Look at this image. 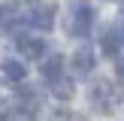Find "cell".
I'll return each instance as SVG.
<instances>
[{
	"instance_id": "6da1fadb",
	"label": "cell",
	"mask_w": 124,
	"mask_h": 121,
	"mask_svg": "<svg viewBox=\"0 0 124 121\" xmlns=\"http://www.w3.org/2000/svg\"><path fill=\"white\" fill-rule=\"evenodd\" d=\"M88 97L100 112H112V106H118V100H121V91L109 82H97V85H91Z\"/></svg>"
},
{
	"instance_id": "7a4b0ae2",
	"label": "cell",
	"mask_w": 124,
	"mask_h": 121,
	"mask_svg": "<svg viewBox=\"0 0 124 121\" xmlns=\"http://www.w3.org/2000/svg\"><path fill=\"white\" fill-rule=\"evenodd\" d=\"M91 24H94V9H91L88 3H82V0H79V3L73 6L70 33H73V36H88V33H91Z\"/></svg>"
},
{
	"instance_id": "3957f363",
	"label": "cell",
	"mask_w": 124,
	"mask_h": 121,
	"mask_svg": "<svg viewBox=\"0 0 124 121\" xmlns=\"http://www.w3.org/2000/svg\"><path fill=\"white\" fill-rule=\"evenodd\" d=\"M18 52L27 60H39L46 52V42H42V36H18Z\"/></svg>"
},
{
	"instance_id": "277c9868",
	"label": "cell",
	"mask_w": 124,
	"mask_h": 121,
	"mask_svg": "<svg viewBox=\"0 0 124 121\" xmlns=\"http://www.w3.org/2000/svg\"><path fill=\"white\" fill-rule=\"evenodd\" d=\"M27 24H33V27H39V30H52L54 6H33V9L27 12Z\"/></svg>"
},
{
	"instance_id": "5b68a950",
	"label": "cell",
	"mask_w": 124,
	"mask_h": 121,
	"mask_svg": "<svg viewBox=\"0 0 124 121\" xmlns=\"http://www.w3.org/2000/svg\"><path fill=\"white\" fill-rule=\"evenodd\" d=\"M61 73H64V58H61V54H52L48 60H42V79H46V82L54 85L58 79H64Z\"/></svg>"
},
{
	"instance_id": "8992f818",
	"label": "cell",
	"mask_w": 124,
	"mask_h": 121,
	"mask_svg": "<svg viewBox=\"0 0 124 121\" xmlns=\"http://www.w3.org/2000/svg\"><path fill=\"white\" fill-rule=\"evenodd\" d=\"M118 45H121L118 30H115V27H106V30H103V36H100V48H103V54L115 58V54H118Z\"/></svg>"
},
{
	"instance_id": "52a82bcc",
	"label": "cell",
	"mask_w": 124,
	"mask_h": 121,
	"mask_svg": "<svg viewBox=\"0 0 124 121\" xmlns=\"http://www.w3.org/2000/svg\"><path fill=\"white\" fill-rule=\"evenodd\" d=\"M73 67H76V73H91L94 70V52H91L88 45H82L73 54Z\"/></svg>"
},
{
	"instance_id": "ba28073f",
	"label": "cell",
	"mask_w": 124,
	"mask_h": 121,
	"mask_svg": "<svg viewBox=\"0 0 124 121\" xmlns=\"http://www.w3.org/2000/svg\"><path fill=\"white\" fill-rule=\"evenodd\" d=\"M0 70H3V76H6V79H12V82H21V79L27 76V70H24L21 60H9V58L0 64Z\"/></svg>"
},
{
	"instance_id": "9c48e42d",
	"label": "cell",
	"mask_w": 124,
	"mask_h": 121,
	"mask_svg": "<svg viewBox=\"0 0 124 121\" xmlns=\"http://www.w3.org/2000/svg\"><path fill=\"white\" fill-rule=\"evenodd\" d=\"M52 94L58 97V100H70V97L76 94V88H73V82H70V79H58V82L52 85Z\"/></svg>"
},
{
	"instance_id": "30bf717a",
	"label": "cell",
	"mask_w": 124,
	"mask_h": 121,
	"mask_svg": "<svg viewBox=\"0 0 124 121\" xmlns=\"http://www.w3.org/2000/svg\"><path fill=\"white\" fill-rule=\"evenodd\" d=\"M118 76H121V82H124V60H118Z\"/></svg>"
}]
</instances>
